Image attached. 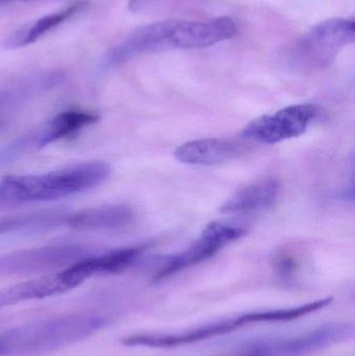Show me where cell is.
Returning a JSON list of instances; mask_svg holds the SVG:
<instances>
[{
    "label": "cell",
    "mask_w": 355,
    "mask_h": 356,
    "mask_svg": "<svg viewBox=\"0 0 355 356\" xmlns=\"http://www.w3.org/2000/svg\"><path fill=\"white\" fill-rule=\"evenodd\" d=\"M60 72L42 73L0 89V129L6 127L33 96L60 85Z\"/></svg>",
    "instance_id": "obj_12"
},
{
    "label": "cell",
    "mask_w": 355,
    "mask_h": 356,
    "mask_svg": "<svg viewBox=\"0 0 355 356\" xmlns=\"http://www.w3.org/2000/svg\"><path fill=\"white\" fill-rule=\"evenodd\" d=\"M247 230L240 226L229 225L221 222H212L206 225L201 236L185 250L173 255L154 274V282H162L188 268L199 265L212 259L226 245L245 236Z\"/></svg>",
    "instance_id": "obj_5"
},
{
    "label": "cell",
    "mask_w": 355,
    "mask_h": 356,
    "mask_svg": "<svg viewBox=\"0 0 355 356\" xmlns=\"http://www.w3.org/2000/svg\"><path fill=\"white\" fill-rule=\"evenodd\" d=\"M355 22L343 18H331L315 25L300 40L304 58L318 65L329 64L340 50L354 44Z\"/></svg>",
    "instance_id": "obj_10"
},
{
    "label": "cell",
    "mask_w": 355,
    "mask_h": 356,
    "mask_svg": "<svg viewBox=\"0 0 355 356\" xmlns=\"http://www.w3.org/2000/svg\"><path fill=\"white\" fill-rule=\"evenodd\" d=\"M279 184L274 178L254 182L238 191L227 199L219 211L221 213H247L270 207L276 201Z\"/></svg>",
    "instance_id": "obj_16"
},
{
    "label": "cell",
    "mask_w": 355,
    "mask_h": 356,
    "mask_svg": "<svg viewBox=\"0 0 355 356\" xmlns=\"http://www.w3.org/2000/svg\"><path fill=\"white\" fill-rule=\"evenodd\" d=\"M316 106L295 104L273 115L260 117L250 122L242 131L243 139L262 144H276L299 137L316 118Z\"/></svg>",
    "instance_id": "obj_6"
},
{
    "label": "cell",
    "mask_w": 355,
    "mask_h": 356,
    "mask_svg": "<svg viewBox=\"0 0 355 356\" xmlns=\"http://www.w3.org/2000/svg\"><path fill=\"white\" fill-rule=\"evenodd\" d=\"M64 272L47 274L0 290V309L33 299H43L71 290Z\"/></svg>",
    "instance_id": "obj_14"
},
{
    "label": "cell",
    "mask_w": 355,
    "mask_h": 356,
    "mask_svg": "<svg viewBox=\"0 0 355 356\" xmlns=\"http://www.w3.org/2000/svg\"><path fill=\"white\" fill-rule=\"evenodd\" d=\"M98 119L97 115L87 111L73 110L60 113L43 127L6 145L4 147L6 156L10 160H15L29 150L40 149L58 140L70 137L97 122Z\"/></svg>",
    "instance_id": "obj_8"
},
{
    "label": "cell",
    "mask_w": 355,
    "mask_h": 356,
    "mask_svg": "<svg viewBox=\"0 0 355 356\" xmlns=\"http://www.w3.org/2000/svg\"><path fill=\"white\" fill-rule=\"evenodd\" d=\"M243 144L229 139H202L188 142L174 152L175 159L183 164L213 166L223 164L243 156Z\"/></svg>",
    "instance_id": "obj_13"
},
{
    "label": "cell",
    "mask_w": 355,
    "mask_h": 356,
    "mask_svg": "<svg viewBox=\"0 0 355 356\" xmlns=\"http://www.w3.org/2000/svg\"><path fill=\"white\" fill-rule=\"evenodd\" d=\"M283 313L281 309L252 312L237 317L213 323L204 324L199 327L179 332V334H135L125 337L121 343L129 347H150V348H175L196 342L208 340L215 337L229 334L244 326L265 322H281Z\"/></svg>",
    "instance_id": "obj_3"
},
{
    "label": "cell",
    "mask_w": 355,
    "mask_h": 356,
    "mask_svg": "<svg viewBox=\"0 0 355 356\" xmlns=\"http://www.w3.org/2000/svg\"><path fill=\"white\" fill-rule=\"evenodd\" d=\"M148 247V245L126 247L97 257H83L67 267L64 271L75 288L92 276L122 272L135 263Z\"/></svg>",
    "instance_id": "obj_11"
},
{
    "label": "cell",
    "mask_w": 355,
    "mask_h": 356,
    "mask_svg": "<svg viewBox=\"0 0 355 356\" xmlns=\"http://www.w3.org/2000/svg\"><path fill=\"white\" fill-rule=\"evenodd\" d=\"M87 1L79 0V1L74 2V3L58 10V12L46 15L33 22L23 25L8 35V39L4 41L6 47L20 48L35 43L42 35L79 14L83 8H87Z\"/></svg>",
    "instance_id": "obj_17"
},
{
    "label": "cell",
    "mask_w": 355,
    "mask_h": 356,
    "mask_svg": "<svg viewBox=\"0 0 355 356\" xmlns=\"http://www.w3.org/2000/svg\"><path fill=\"white\" fill-rule=\"evenodd\" d=\"M135 220L133 209L126 204H110L91 207L67 218L66 223L77 230L120 229Z\"/></svg>",
    "instance_id": "obj_15"
},
{
    "label": "cell",
    "mask_w": 355,
    "mask_h": 356,
    "mask_svg": "<svg viewBox=\"0 0 355 356\" xmlns=\"http://www.w3.org/2000/svg\"><path fill=\"white\" fill-rule=\"evenodd\" d=\"M8 1H29V0H8Z\"/></svg>",
    "instance_id": "obj_20"
},
{
    "label": "cell",
    "mask_w": 355,
    "mask_h": 356,
    "mask_svg": "<svg viewBox=\"0 0 355 356\" xmlns=\"http://www.w3.org/2000/svg\"><path fill=\"white\" fill-rule=\"evenodd\" d=\"M87 257V249L75 244H58L17 251L0 257V273H38L70 266Z\"/></svg>",
    "instance_id": "obj_7"
},
{
    "label": "cell",
    "mask_w": 355,
    "mask_h": 356,
    "mask_svg": "<svg viewBox=\"0 0 355 356\" xmlns=\"http://www.w3.org/2000/svg\"><path fill=\"white\" fill-rule=\"evenodd\" d=\"M294 269H295V263H294L293 259L288 257L279 259V271L281 272L283 275L289 276L290 274L294 271Z\"/></svg>",
    "instance_id": "obj_18"
},
{
    "label": "cell",
    "mask_w": 355,
    "mask_h": 356,
    "mask_svg": "<svg viewBox=\"0 0 355 356\" xmlns=\"http://www.w3.org/2000/svg\"><path fill=\"white\" fill-rule=\"evenodd\" d=\"M354 334V323H329L302 336L251 343L235 356H306L350 340Z\"/></svg>",
    "instance_id": "obj_4"
},
{
    "label": "cell",
    "mask_w": 355,
    "mask_h": 356,
    "mask_svg": "<svg viewBox=\"0 0 355 356\" xmlns=\"http://www.w3.org/2000/svg\"><path fill=\"white\" fill-rule=\"evenodd\" d=\"M110 175L106 163L88 162L43 175H10L0 180V204L56 200L95 188Z\"/></svg>",
    "instance_id": "obj_1"
},
{
    "label": "cell",
    "mask_w": 355,
    "mask_h": 356,
    "mask_svg": "<svg viewBox=\"0 0 355 356\" xmlns=\"http://www.w3.org/2000/svg\"><path fill=\"white\" fill-rule=\"evenodd\" d=\"M237 35V25L229 17L208 21L167 20L168 49H200L233 39Z\"/></svg>",
    "instance_id": "obj_9"
},
{
    "label": "cell",
    "mask_w": 355,
    "mask_h": 356,
    "mask_svg": "<svg viewBox=\"0 0 355 356\" xmlns=\"http://www.w3.org/2000/svg\"><path fill=\"white\" fill-rule=\"evenodd\" d=\"M106 324L100 316L72 315L23 324L0 334V356H41L85 340Z\"/></svg>",
    "instance_id": "obj_2"
},
{
    "label": "cell",
    "mask_w": 355,
    "mask_h": 356,
    "mask_svg": "<svg viewBox=\"0 0 355 356\" xmlns=\"http://www.w3.org/2000/svg\"><path fill=\"white\" fill-rule=\"evenodd\" d=\"M149 1L150 0H131L129 4V10L137 12V10H142Z\"/></svg>",
    "instance_id": "obj_19"
}]
</instances>
